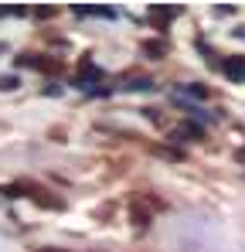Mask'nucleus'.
Here are the masks:
<instances>
[{
    "instance_id": "nucleus-7",
    "label": "nucleus",
    "mask_w": 245,
    "mask_h": 252,
    "mask_svg": "<svg viewBox=\"0 0 245 252\" xmlns=\"http://www.w3.org/2000/svg\"><path fill=\"white\" fill-rule=\"evenodd\" d=\"M38 252H65V249H38Z\"/></svg>"
},
{
    "instance_id": "nucleus-1",
    "label": "nucleus",
    "mask_w": 245,
    "mask_h": 252,
    "mask_svg": "<svg viewBox=\"0 0 245 252\" xmlns=\"http://www.w3.org/2000/svg\"><path fill=\"white\" fill-rule=\"evenodd\" d=\"M225 75L235 79V82H245V58H228L225 62Z\"/></svg>"
},
{
    "instance_id": "nucleus-6",
    "label": "nucleus",
    "mask_w": 245,
    "mask_h": 252,
    "mask_svg": "<svg viewBox=\"0 0 245 252\" xmlns=\"http://www.w3.org/2000/svg\"><path fill=\"white\" fill-rule=\"evenodd\" d=\"M0 194H7V198H21V188L14 184V188H0Z\"/></svg>"
},
{
    "instance_id": "nucleus-4",
    "label": "nucleus",
    "mask_w": 245,
    "mask_h": 252,
    "mask_svg": "<svg viewBox=\"0 0 245 252\" xmlns=\"http://www.w3.org/2000/svg\"><path fill=\"white\" fill-rule=\"evenodd\" d=\"M153 17H177V7H150Z\"/></svg>"
},
{
    "instance_id": "nucleus-5",
    "label": "nucleus",
    "mask_w": 245,
    "mask_h": 252,
    "mask_svg": "<svg viewBox=\"0 0 245 252\" xmlns=\"http://www.w3.org/2000/svg\"><path fill=\"white\" fill-rule=\"evenodd\" d=\"M0 89H17V79H14V75H3V79H0Z\"/></svg>"
},
{
    "instance_id": "nucleus-2",
    "label": "nucleus",
    "mask_w": 245,
    "mask_h": 252,
    "mask_svg": "<svg viewBox=\"0 0 245 252\" xmlns=\"http://www.w3.org/2000/svg\"><path fill=\"white\" fill-rule=\"evenodd\" d=\"M143 51H147V55H157V58H160L163 51H167V44H163V41H147V44H143Z\"/></svg>"
},
{
    "instance_id": "nucleus-3",
    "label": "nucleus",
    "mask_w": 245,
    "mask_h": 252,
    "mask_svg": "<svg viewBox=\"0 0 245 252\" xmlns=\"http://www.w3.org/2000/svg\"><path fill=\"white\" fill-rule=\"evenodd\" d=\"M133 221H136V225H150V211H143L140 205H133Z\"/></svg>"
}]
</instances>
